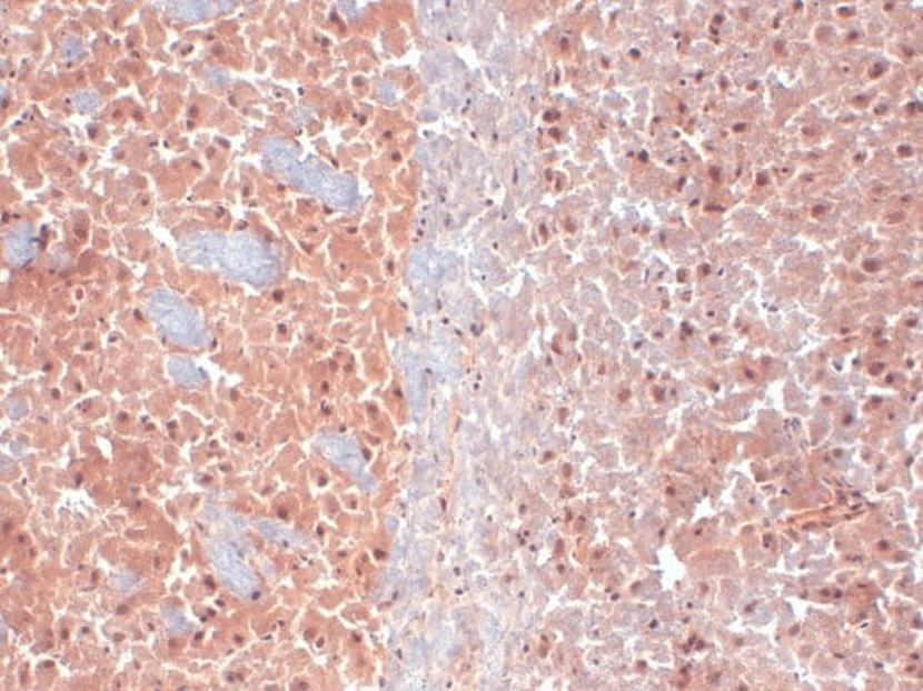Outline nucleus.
<instances>
[{
	"label": "nucleus",
	"instance_id": "nucleus-1",
	"mask_svg": "<svg viewBox=\"0 0 923 691\" xmlns=\"http://www.w3.org/2000/svg\"><path fill=\"white\" fill-rule=\"evenodd\" d=\"M160 296L162 297H159V294L152 296L150 303L152 319L170 332L168 336L183 341H187L185 339V336H187L190 343L196 341L202 333L199 320L180 301L172 299L171 296L163 294V292Z\"/></svg>",
	"mask_w": 923,
	"mask_h": 691
}]
</instances>
